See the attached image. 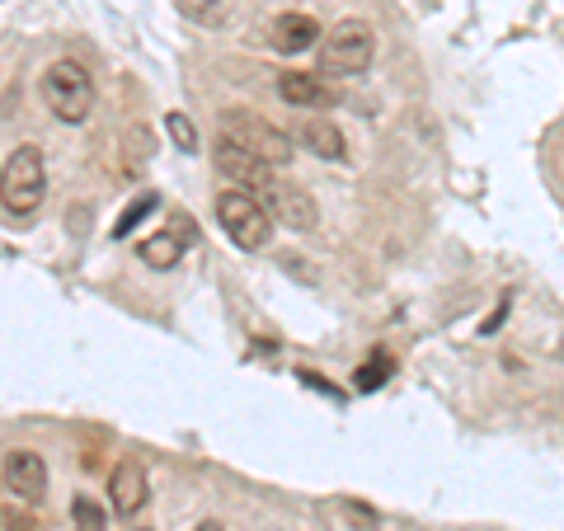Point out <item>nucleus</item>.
<instances>
[{
  "label": "nucleus",
  "instance_id": "f257e3e1",
  "mask_svg": "<svg viewBox=\"0 0 564 531\" xmlns=\"http://www.w3.org/2000/svg\"><path fill=\"white\" fill-rule=\"evenodd\" d=\"M43 193H47L43 151L39 147L10 151V161L0 165V203H6V212L10 217H29V212H39Z\"/></svg>",
  "mask_w": 564,
  "mask_h": 531
},
{
  "label": "nucleus",
  "instance_id": "f03ea898",
  "mask_svg": "<svg viewBox=\"0 0 564 531\" xmlns=\"http://www.w3.org/2000/svg\"><path fill=\"white\" fill-rule=\"evenodd\" d=\"M221 137H226V141H236L240 151H250L254 161H263L269 170L292 161V137L282 132V128H273L269 118L250 113V109H231V113H221Z\"/></svg>",
  "mask_w": 564,
  "mask_h": 531
},
{
  "label": "nucleus",
  "instance_id": "7ed1b4c3",
  "mask_svg": "<svg viewBox=\"0 0 564 531\" xmlns=\"http://www.w3.org/2000/svg\"><path fill=\"white\" fill-rule=\"evenodd\" d=\"M217 221H221V231L231 236L240 250H263L273 236V217H269V207H263L250 188H226L217 193Z\"/></svg>",
  "mask_w": 564,
  "mask_h": 531
},
{
  "label": "nucleus",
  "instance_id": "20e7f679",
  "mask_svg": "<svg viewBox=\"0 0 564 531\" xmlns=\"http://www.w3.org/2000/svg\"><path fill=\"white\" fill-rule=\"evenodd\" d=\"M43 99L62 122L76 128V122H85L95 109V85H90V76H85L80 62H52L43 71Z\"/></svg>",
  "mask_w": 564,
  "mask_h": 531
},
{
  "label": "nucleus",
  "instance_id": "39448f33",
  "mask_svg": "<svg viewBox=\"0 0 564 531\" xmlns=\"http://www.w3.org/2000/svg\"><path fill=\"white\" fill-rule=\"evenodd\" d=\"M377 57V33L362 20H344L334 24L321 39V71L325 76H358Z\"/></svg>",
  "mask_w": 564,
  "mask_h": 531
},
{
  "label": "nucleus",
  "instance_id": "423d86ee",
  "mask_svg": "<svg viewBox=\"0 0 564 531\" xmlns=\"http://www.w3.org/2000/svg\"><path fill=\"white\" fill-rule=\"evenodd\" d=\"M212 165H217V174H226L236 188H250V193H263L273 184L269 165L254 161L250 151H240L236 141H226V137H217V147H212Z\"/></svg>",
  "mask_w": 564,
  "mask_h": 531
},
{
  "label": "nucleus",
  "instance_id": "0eeeda50",
  "mask_svg": "<svg viewBox=\"0 0 564 531\" xmlns=\"http://www.w3.org/2000/svg\"><path fill=\"white\" fill-rule=\"evenodd\" d=\"M269 193V217H278L282 226H292V231H311L315 221H321V207H315V198L302 188V184H269L263 188Z\"/></svg>",
  "mask_w": 564,
  "mask_h": 531
},
{
  "label": "nucleus",
  "instance_id": "6e6552de",
  "mask_svg": "<svg viewBox=\"0 0 564 531\" xmlns=\"http://www.w3.org/2000/svg\"><path fill=\"white\" fill-rule=\"evenodd\" d=\"M0 475H6L10 494H20L24 503H39L43 494H47V466H43V456H39V452L14 447V452L6 456V466H0Z\"/></svg>",
  "mask_w": 564,
  "mask_h": 531
},
{
  "label": "nucleus",
  "instance_id": "1a4fd4ad",
  "mask_svg": "<svg viewBox=\"0 0 564 531\" xmlns=\"http://www.w3.org/2000/svg\"><path fill=\"white\" fill-rule=\"evenodd\" d=\"M147 494H151V485H147V466L132 462V456L113 466V475H109V508L118 512V518H132V512L147 508Z\"/></svg>",
  "mask_w": 564,
  "mask_h": 531
},
{
  "label": "nucleus",
  "instance_id": "9d476101",
  "mask_svg": "<svg viewBox=\"0 0 564 531\" xmlns=\"http://www.w3.org/2000/svg\"><path fill=\"white\" fill-rule=\"evenodd\" d=\"M269 43L278 52H306L321 43V24L311 20V14H278L273 29H269Z\"/></svg>",
  "mask_w": 564,
  "mask_h": 531
},
{
  "label": "nucleus",
  "instance_id": "9b49d317",
  "mask_svg": "<svg viewBox=\"0 0 564 531\" xmlns=\"http://www.w3.org/2000/svg\"><path fill=\"white\" fill-rule=\"evenodd\" d=\"M296 137L306 141V151L325 155V161H344V155H348L344 132L334 128V118H306V122H302V132H296Z\"/></svg>",
  "mask_w": 564,
  "mask_h": 531
},
{
  "label": "nucleus",
  "instance_id": "f8f14e48",
  "mask_svg": "<svg viewBox=\"0 0 564 531\" xmlns=\"http://www.w3.org/2000/svg\"><path fill=\"white\" fill-rule=\"evenodd\" d=\"M278 99L282 104H296V109H311V104H325V85L306 76V71H282L278 76Z\"/></svg>",
  "mask_w": 564,
  "mask_h": 531
},
{
  "label": "nucleus",
  "instance_id": "ddd939ff",
  "mask_svg": "<svg viewBox=\"0 0 564 531\" xmlns=\"http://www.w3.org/2000/svg\"><path fill=\"white\" fill-rule=\"evenodd\" d=\"M137 254H141V263H147V269H174V263H180V254H184V245L174 240L170 231H155V236H147L137 245Z\"/></svg>",
  "mask_w": 564,
  "mask_h": 531
},
{
  "label": "nucleus",
  "instance_id": "4468645a",
  "mask_svg": "<svg viewBox=\"0 0 564 531\" xmlns=\"http://www.w3.org/2000/svg\"><path fill=\"white\" fill-rule=\"evenodd\" d=\"M391 371H395L391 353H372V362H362L358 371H352V386H358V391H381Z\"/></svg>",
  "mask_w": 564,
  "mask_h": 531
},
{
  "label": "nucleus",
  "instance_id": "2eb2a0df",
  "mask_svg": "<svg viewBox=\"0 0 564 531\" xmlns=\"http://www.w3.org/2000/svg\"><path fill=\"white\" fill-rule=\"evenodd\" d=\"M151 212H155V193H137V203L122 207V217H118V226H113V236H118V240H122V236H132L137 226L151 217Z\"/></svg>",
  "mask_w": 564,
  "mask_h": 531
},
{
  "label": "nucleus",
  "instance_id": "dca6fc26",
  "mask_svg": "<svg viewBox=\"0 0 564 531\" xmlns=\"http://www.w3.org/2000/svg\"><path fill=\"white\" fill-rule=\"evenodd\" d=\"M70 531H104V508L95 499H85V494H76L70 499Z\"/></svg>",
  "mask_w": 564,
  "mask_h": 531
},
{
  "label": "nucleus",
  "instance_id": "f3484780",
  "mask_svg": "<svg viewBox=\"0 0 564 531\" xmlns=\"http://www.w3.org/2000/svg\"><path fill=\"white\" fill-rule=\"evenodd\" d=\"M165 132H170V141H174V147H180L184 155L198 151V132H193V122H188L184 113H170V118H165Z\"/></svg>",
  "mask_w": 564,
  "mask_h": 531
},
{
  "label": "nucleus",
  "instance_id": "a211bd4d",
  "mask_svg": "<svg viewBox=\"0 0 564 531\" xmlns=\"http://www.w3.org/2000/svg\"><path fill=\"white\" fill-rule=\"evenodd\" d=\"M180 10L188 14V20H198V24H221V6H217V0H180Z\"/></svg>",
  "mask_w": 564,
  "mask_h": 531
},
{
  "label": "nucleus",
  "instance_id": "6ab92c4d",
  "mask_svg": "<svg viewBox=\"0 0 564 531\" xmlns=\"http://www.w3.org/2000/svg\"><path fill=\"white\" fill-rule=\"evenodd\" d=\"M0 531H39V527H33V518H29L24 508L0 503Z\"/></svg>",
  "mask_w": 564,
  "mask_h": 531
},
{
  "label": "nucleus",
  "instance_id": "aec40b11",
  "mask_svg": "<svg viewBox=\"0 0 564 531\" xmlns=\"http://www.w3.org/2000/svg\"><path fill=\"white\" fill-rule=\"evenodd\" d=\"M165 231H170L174 240H180V245H193V240H198V231H193V217H184V212H174Z\"/></svg>",
  "mask_w": 564,
  "mask_h": 531
},
{
  "label": "nucleus",
  "instance_id": "412c9836",
  "mask_svg": "<svg viewBox=\"0 0 564 531\" xmlns=\"http://www.w3.org/2000/svg\"><path fill=\"white\" fill-rule=\"evenodd\" d=\"M344 512L352 522H362V527H377V512L372 508H362V503H344Z\"/></svg>",
  "mask_w": 564,
  "mask_h": 531
},
{
  "label": "nucleus",
  "instance_id": "4be33fe9",
  "mask_svg": "<svg viewBox=\"0 0 564 531\" xmlns=\"http://www.w3.org/2000/svg\"><path fill=\"white\" fill-rule=\"evenodd\" d=\"M503 315H508V296L499 301V311H494V315H489V321H485V334H494V329H499V321H503Z\"/></svg>",
  "mask_w": 564,
  "mask_h": 531
},
{
  "label": "nucleus",
  "instance_id": "5701e85b",
  "mask_svg": "<svg viewBox=\"0 0 564 531\" xmlns=\"http://www.w3.org/2000/svg\"><path fill=\"white\" fill-rule=\"evenodd\" d=\"M193 531H221V522H198V527H193Z\"/></svg>",
  "mask_w": 564,
  "mask_h": 531
}]
</instances>
